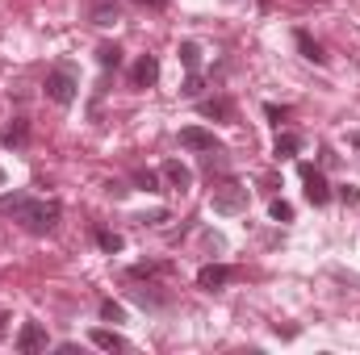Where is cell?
<instances>
[{
    "mask_svg": "<svg viewBox=\"0 0 360 355\" xmlns=\"http://www.w3.org/2000/svg\"><path fill=\"white\" fill-rule=\"evenodd\" d=\"M160 176L168 180V184H172V188H176V192H188V188H193V172H188V168H184V163H180V159H168V163H164V172H160Z\"/></svg>",
    "mask_w": 360,
    "mask_h": 355,
    "instance_id": "cell-10",
    "label": "cell"
},
{
    "mask_svg": "<svg viewBox=\"0 0 360 355\" xmlns=\"http://www.w3.org/2000/svg\"><path fill=\"white\" fill-rule=\"evenodd\" d=\"M235 276H239V272H235V267H226V264H205L201 272H197V284H201L205 293H214V288H226Z\"/></svg>",
    "mask_w": 360,
    "mask_h": 355,
    "instance_id": "cell-6",
    "label": "cell"
},
{
    "mask_svg": "<svg viewBox=\"0 0 360 355\" xmlns=\"http://www.w3.org/2000/svg\"><path fill=\"white\" fill-rule=\"evenodd\" d=\"M180 147H184V151H201V155L222 151V142H218L210 130H201V126H184V130H180Z\"/></svg>",
    "mask_w": 360,
    "mask_h": 355,
    "instance_id": "cell-5",
    "label": "cell"
},
{
    "mask_svg": "<svg viewBox=\"0 0 360 355\" xmlns=\"http://www.w3.org/2000/svg\"><path fill=\"white\" fill-rule=\"evenodd\" d=\"M248 188L243 184H235V180H226V184H218L214 188V196H210V205H214V213H243L248 209Z\"/></svg>",
    "mask_w": 360,
    "mask_h": 355,
    "instance_id": "cell-2",
    "label": "cell"
},
{
    "mask_svg": "<svg viewBox=\"0 0 360 355\" xmlns=\"http://www.w3.org/2000/svg\"><path fill=\"white\" fill-rule=\"evenodd\" d=\"M89 339H92V347H101V351H126V339L113 335V330H92Z\"/></svg>",
    "mask_w": 360,
    "mask_h": 355,
    "instance_id": "cell-14",
    "label": "cell"
},
{
    "mask_svg": "<svg viewBox=\"0 0 360 355\" xmlns=\"http://www.w3.org/2000/svg\"><path fill=\"white\" fill-rule=\"evenodd\" d=\"M269 217H272V222H293V205L276 196V201H272V205H269Z\"/></svg>",
    "mask_w": 360,
    "mask_h": 355,
    "instance_id": "cell-19",
    "label": "cell"
},
{
    "mask_svg": "<svg viewBox=\"0 0 360 355\" xmlns=\"http://www.w3.org/2000/svg\"><path fill=\"white\" fill-rule=\"evenodd\" d=\"M180 63H184V67H188V72H197V67H201V46H197V42H180Z\"/></svg>",
    "mask_w": 360,
    "mask_h": 355,
    "instance_id": "cell-17",
    "label": "cell"
},
{
    "mask_svg": "<svg viewBox=\"0 0 360 355\" xmlns=\"http://www.w3.org/2000/svg\"><path fill=\"white\" fill-rule=\"evenodd\" d=\"M89 17H92V25H113L117 21V0H92Z\"/></svg>",
    "mask_w": 360,
    "mask_h": 355,
    "instance_id": "cell-13",
    "label": "cell"
},
{
    "mask_svg": "<svg viewBox=\"0 0 360 355\" xmlns=\"http://www.w3.org/2000/svg\"><path fill=\"white\" fill-rule=\"evenodd\" d=\"M42 88H46V100H55L59 109H68V105L76 100V88H80V84H76V76H72L68 67H55V72H46V84H42Z\"/></svg>",
    "mask_w": 360,
    "mask_h": 355,
    "instance_id": "cell-3",
    "label": "cell"
},
{
    "mask_svg": "<svg viewBox=\"0 0 360 355\" xmlns=\"http://www.w3.org/2000/svg\"><path fill=\"white\" fill-rule=\"evenodd\" d=\"M335 196H340L344 205H360V188H356V184H340V188H335Z\"/></svg>",
    "mask_w": 360,
    "mask_h": 355,
    "instance_id": "cell-23",
    "label": "cell"
},
{
    "mask_svg": "<svg viewBox=\"0 0 360 355\" xmlns=\"http://www.w3.org/2000/svg\"><path fill=\"white\" fill-rule=\"evenodd\" d=\"M155 80H160V59H155V55H143V59L134 63V72H130V84H134V88H151Z\"/></svg>",
    "mask_w": 360,
    "mask_h": 355,
    "instance_id": "cell-8",
    "label": "cell"
},
{
    "mask_svg": "<svg viewBox=\"0 0 360 355\" xmlns=\"http://www.w3.org/2000/svg\"><path fill=\"white\" fill-rule=\"evenodd\" d=\"M297 151H302V134H276V147H272L276 159H289V155H297Z\"/></svg>",
    "mask_w": 360,
    "mask_h": 355,
    "instance_id": "cell-15",
    "label": "cell"
},
{
    "mask_svg": "<svg viewBox=\"0 0 360 355\" xmlns=\"http://www.w3.org/2000/svg\"><path fill=\"white\" fill-rule=\"evenodd\" d=\"M293 42H297V51H302V59H310V63H319V67L327 63V51H323L306 29H297V34H293Z\"/></svg>",
    "mask_w": 360,
    "mask_h": 355,
    "instance_id": "cell-11",
    "label": "cell"
},
{
    "mask_svg": "<svg viewBox=\"0 0 360 355\" xmlns=\"http://www.w3.org/2000/svg\"><path fill=\"white\" fill-rule=\"evenodd\" d=\"M4 335H8V318H0V339H4Z\"/></svg>",
    "mask_w": 360,
    "mask_h": 355,
    "instance_id": "cell-26",
    "label": "cell"
},
{
    "mask_svg": "<svg viewBox=\"0 0 360 355\" xmlns=\"http://www.w3.org/2000/svg\"><path fill=\"white\" fill-rule=\"evenodd\" d=\"M17 351H21V355L46 351V330H42L38 322H25V326L17 330Z\"/></svg>",
    "mask_w": 360,
    "mask_h": 355,
    "instance_id": "cell-7",
    "label": "cell"
},
{
    "mask_svg": "<svg viewBox=\"0 0 360 355\" xmlns=\"http://www.w3.org/2000/svg\"><path fill=\"white\" fill-rule=\"evenodd\" d=\"M201 117H214V121H235V105L214 96V100H201Z\"/></svg>",
    "mask_w": 360,
    "mask_h": 355,
    "instance_id": "cell-12",
    "label": "cell"
},
{
    "mask_svg": "<svg viewBox=\"0 0 360 355\" xmlns=\"http://www.w3.org/2000/svg\"><path fill=\"white\" fill-rule=\"evenodd\" d=\"M96 63L101 67H122V46L117 42H101L96 46Z\"/></svg>",
    "mask_w": 360,
    "mask_h": 355,
    "instance_id": "cell-16",
    "label": "cell"
},
{
    "mask_svg": "<svg viewBox=\"0 0 360 355\" xmlns=\"http://www.w3.org/2000/svg\"><path fill=\"white\" fill-rule=\"evenodd\" d=\"M201 88H205V80H201L197 72H188V80L180 84V96H188V100H193V96H201Z\"/></svg>",
    "mask_w": 360,
    "mask_h": 355,
    "instance_id": "cell-21",
    "label": "cell"
},
{
    "mask_svg": "<svg viewBox=\"0 0 360 355\" xmlns=\"http://www.w3.org/2000/svg\"><path fill=\"white\" fill-rule=\"evenodd\" d=\"M264 117H269L272 126H281V121L289 117V109H285V105H264Z\"/></svg>",
    "mask_w": 360,
    "mask_h": 355,
    "instance_id": "cell-24",
    "label": "cell"
},
{
    "mask_svg": "<svg viewBox=\"0 0 360 355\" xmlns=\"http://www.w3.org/2000/svg\"><path fill=\"white\" fill-rule=\"evenodd\" d=\"M96 247L113 255V251H122V247H126V239H122V234H113V230H96Z\"/></svg>",
    "mask_w": 360,
    "mask_h": 355,
    "instance_id": "cell-18",
    "label": "cell"
},
{
    "mask_svg": "<svg viewBox=\"0 0 360 355\" xmlns=\"http://www.w3.org/2000/svg\"><path fill=\"white\" fill-rule=\"evenodd\" d=\"M134 4H139V8H151V13H160V8H164L168 0H134Z\"/></svg>",
    "mask_w": 360,
    "mask_h": 355,
    "instance_id": "cell-25",
    "label": "cell"
},
{
    "mask_svg": "<svg viewBox=\"0 0 360 355\" xmlns=\"http://www.w3.org/2000/svg\"><path fill=\"white\" fill-rule=\"evenodd\" d=\"M0 184H4V172H0Z\"/></svg>",
    "mask_w": 360,
    "mask_h": 355,
    "instance_id": "cell-27",
    "label": "cell"
},
{
    "mask_svg": "<svg viewBox=\"0 0 360 355\" xmlns=\"http://www.w3.org/2000/svg\"><path fill=\"white\" fill-rule=\"evenodd\" d=\"M0 213H13L30 234H51V230L59 226V217H63L59 201H30L25 192H8V196H0Z\"/></svg>",
    "mask_w": 360,
    "mask_h": 355,
    "instance_id": "cell-1",
    "label": "cell"
},
{
    "mask_svg": "<svg viewBox=\"0 0 360 355\" xmlns=\"http://www.w3.org/2000/svg\"><path fill=\"white\" fill-rule=\"evenodd\" d=\"M297 172H302V184H306V201H310L314 209H319V205H327V201L335 196V192H331V184H327V176H323L314 163H302Z\"/></svg>",
    "mask_w": 360,
    "mask_h": 355,
    "instance_id": "cell-4",
    "label": "cell"
},
{
    "mask_svg": "<svg viewBox=\"0 0 360 355\" xmlns=\"http://www.w3.org/2000/svg\"><path fill=\"white\" fill-rule=\"evenodd\" d=\"M0 142L13 147V151H21V147L30 142V121H25V117H13V121L0 130Z\"/></svg>",
    "mask_w": 360,
    "mask_h": 355,
    "instance_id": "cell-9",
    "label": "cell"
},
{
    "mask_svg": "<svg viewBox=\"0 0 360 355\" xmlns=\"http://www.w3.org/2000/svg\"><path fill=\"white\" fill-rule=\"evenodd\" d=\"M101 318H105V322H122V318H126V309H122L117 301H101Z\"/></svg>",
    "mask_w": 360,
    "mask_h": 355,
    "instance_id": "cell-22",
    "label": "cell"
},
{
    "mask_svg": "<svg viewBox=\"0 0 360 355\" xmlns=\"http://www.w3.org/2000/svg\"><path fill=\"white\" fill-rule=\"evenodd\" d=\"M134 184H139L143 192H160V172H147V168H143V172H134Z\"/></svg>",
    "mask_w": 360,
    "mask_h": 355,
    "instance_id": "cell-20",
    "label": "cell"
}]
</instances>
